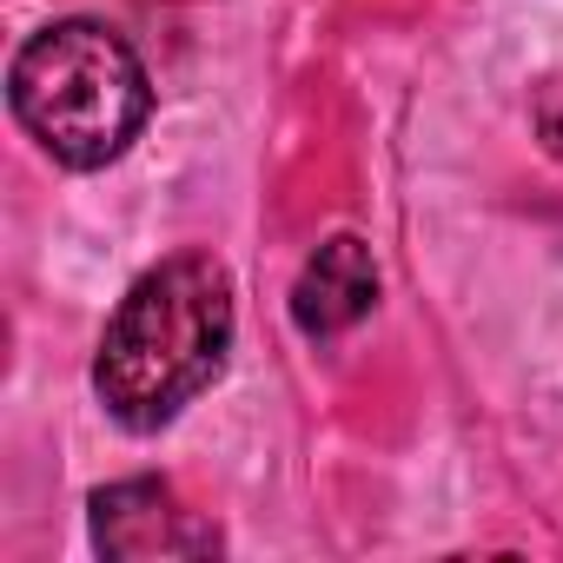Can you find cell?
<instances>
[{"instance_id": "cell-1", "label": "cell", "mask_w": 563, "mask_h": 563, "mask_svg": "<svg viewBox=\"0 0 563 563\" xmlns=\"http://www.w3.org/2000/svg\"><path fill=\"white\" fill-rule=\"evenodd\" d=\"M232 325V272L212 252H173L140 272L93 352V391L107 418L126 431L173 424L225 372Z\"/></svg>"}, {"instance_id": "cell-2", "label": "cell", "mask_w": 563, "mask_h": 563, "mask_svg": "<svg viewBox=\"0 0 563 563\" xmlns=\"http://www.w3.org/2000/svg\"><path fill=\"white\" fill-rule=\"evenodd\" d=\"M8 107L54 166L93 173V166H113L140 140L153 113V87H146L140 54L113 27L54 21L21 41L8 67Z\"/></svg>"}, {"instance_id": "cell-3", "label": "cell", "mask_w": 563, "mask_h": 563, "mask_svg": "<svg viewBox=\"0 0 563 563\" xmlns=\"http://www.w3.org/2000/svg\"><path fill=\"white\" fill-rule=\"evenodd\" d=\"M93 550L113 563H153V556H219L225 537L212 517L186 510L166 477H120L93 490Z\"/></svg>"}, {"instance_id": "cell-4", "label": "cell", "mask_w": 563, "mask_h": 563, "mask_svg": "<svg viewBox=\"0 0 563 563\" xmlns=\"http://www.w3.org/2000/svg\"><path fill=\"white\" fill-rule=\"evenodd\" d=\"M372 306H378V265H372V245L352 232H332L292 278V325L312 345L345 339L352 325L372 319Z\"/></svg>"}, {"instance_id": "cell-5", "label": "cell", "mask_w": 563, "mask_h": 563, "mask_svg": "<svg viewBox=\"0 0 563 563\" xmlns=\"http://www.w3.org/2000/svg\"><path fill=\"white\" fill-rule=\"evenodd\" d=\"M530 133H537V146L563 166V74H543V80L530 87Z\"/></svg>"}]
</instances>
